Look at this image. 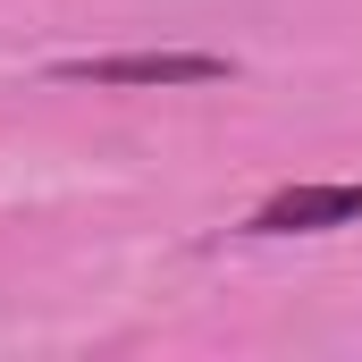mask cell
<instances>
[{"instance_id": "cell-2", "label": "cell", "mask_w": 362, "mask_h": 362, "mask_svg": "<svg viewBox=\"0 0 362 362\" xmlns=\"http://www.w3.org/2000/svg\"><path fill=\"white\" fill-rule=\"evenodd\" d=\"M354 219H362V185H278L245 228L253 236H320V228H354Z\"/></svg>"}, {"instance_id": "cell-1", "label": "cell", "mask_w": 362, "mask_h": 362, "mask_svg": "<svg viewBox=\"0 0 362 362\" xmlns=\"http://www.w3.org/2000/svg\"><path fill=\"white\" fill-rule=\"evenodd\" d=\"M228 51H101V59H59V85H228Z\"/></svg>"}]
</instances>
